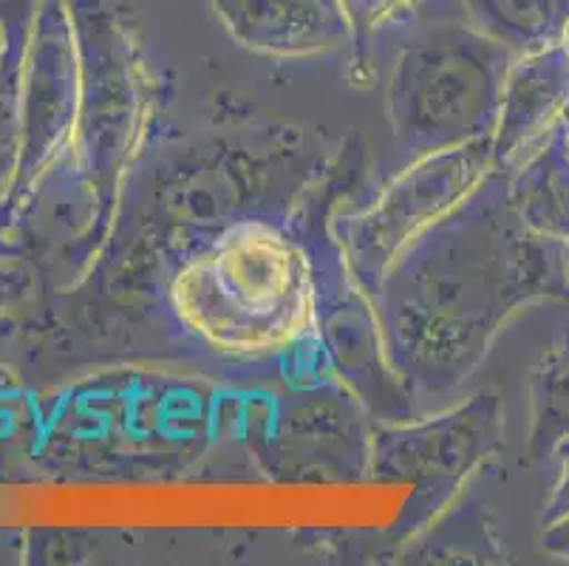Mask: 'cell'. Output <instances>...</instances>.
<instances>
[{"instance_id": "6da1fadb", "label": "cell", "mask_w": 569, "mask_h": 566, "mask_svg": "<svg viewBox=\"0 0 569 566\" xmlns=\"http://www.w3.org/2000/svg\"><path fill=\"white\" fill-rule=\"evenodd\" d=\"M536 298L569 300L567 244L521 221L507 173L493 168L388 267L369 306L391 374L417 397H445Z\"/></svg>"}, {"instance_id": "7a4b0ae2", "label": "cell", "mask_w": 569, "mask_h": 566, "mask_svg": "<svg viewBox=\"0 0 569 566\" xmlns=\"http://www.w3.org/2000/svg\"><path fill=\"white\" fill-rule=\"evenodd\" d=\"M360 57L386 71V119L402 162L493 142L501 88L516 54L470 23L462 0H442L377 38Z\"/></svg>"}, {"instance_id": "3957f363", "label": "cell", "mask_w": 569, "mask_h": 566, "mask_svg": "<svg viewBox=\"0 0 569 566\" xmlns=\"http://www.w3.org/2000/svg\"><path fill=\"white\" fill-rule=\"evenodd\" d=\"M176 318L230 357L287 351L318 324L315 267L301 244L261 221L221 230L170 280Z\"/></svg>"}, {"instance_id": "277c9868", "label": "cell", "mask_w": 569, "mask_h": 566, "mask_svg": "<svg viewBox=\"0 0 569 566\" xmlns=\"http://www.w3.org/2000/svg\"><path fill=\"white\" fill-rule=\"evenodd\" d=\"M493 168L490 139L422 156L402 165L369 205L340 221V256L366 300L380 289L388 267L462 205Z\"/></svg>"}, {"instance_id": "5b68a950", "label": "cell", "mask_w": 569, "mask_h": 566, "mask_svg": "<svg viewBox=\"0 0 569 566\" xmlns=\"http://www.w3.org/2000/svg\"><path fill=\"white\" fill-rule=\"evenodd\" d=\"M82 108L80 46L66 0H43L34 12L20 80L23 148L20 168L0 221L29 193V187L74 145Z\"/></svg>"}, {"instance_id": "8992f818", "label": "cell", "mask_w": 569, "mask_h": 566, "mask_svg": "<svg viewBox=\"0 0 569 566\" xmlns=\"http://www.w3.org/2000/svg\"><path fill=\"white\" fill-rule=\"evenodd\" d=\"M238 46L263 57H320L355 43L343 0H210Z\"/></svg>"}, {"instance_id": "52a82bcc", "label": "cell", "mask_w": 569, "mask_h": 566, "mask_svg": "<svg viewBox=\"0 0 569 566\" xmlns=\"http://www.w3.org/2000/svg\"><path fill=\"white\" fill-rule=\"evenodd\" d=\"M569 117V54L563 46L521 54L510 62L493 131V165L505 173Z\"/></svg>"}, {"instance_id": "ba28073f", "label": "cell", "mask_w": 569, "mask_h": 566, "mask_svg": "<svg viewBox=\"0 0 569 566\" xmlns=\"http://www.w3.org/2000/svg\"><path fill=\"white\" fill-rule=\"evenodd\" d=\"M510 201L538 236L569 247V119L507 173Z\"/></svg>"}, {"instance_id": "9c48e42d", "label": "cell", "mask_w": 569, "mask_h": 566, "mask_svg": "<svg viewBox=\"0 0 569 566\" xmlns=\"http://www.w3.org/2000/svg\"><path fill=\"white\" fill-rule=\"evenodd\" d=\"M462 7L476 29L516 57L561 46L569 29V0H462Z\"/></svg>"}, {"instance_id": "30bf717a", "label": "cell", "mask_w": 569, "mask_h": 566, "mask_svg": "<svg viewBox=\"0 0 569 566\" xmlns=\"http://www.w3.org/2000/svg\"><path fill=\"white\" fill-rule=\"evenodd\" d=\"M38 0H0V23L7 29V51L0 60V207L7 205L20 168L23 119H20V80L29 31Z\"/></svg>"}, {"instance_id": "8fae6325", "label": "cell", "mask_w": 569, "mask_h": 566, "mask_svg": "<svg viewBox=\"0 0 569 566\" xmlns=\"http://www.w3.org/2000/svg\"><path fill=\"white\" fill-rule=\"evenodd\" d=\"M569 439V324L550 346L532 380L530 445L538 459H550L558 443Z\"/></svg>"}, {"instance_id": "7c38bea8", "label": "cell", "mask_w": 569, "mask_h": 566, "mask_svg": "<svg viewBox=\"0 0 569 566\" xmlns=\"http://www.w3.org/2000/svg\"><path fill=\"white\" fill-rule=\"evenodd\" d=\"M437 3H442V0H343L351 31H355V43L351 46L360 54L377 38L411 23L413 18L426 14Z\"/></svg>"}, {"instance_id": "4fadbf2b", "label": "cell", "mask_w": 569, "mask_h": 566, "mask_svg": "<svg viewBox=\"0 0 569 566\" xmlns=\"http://www.w3.org/2000/svg\"><path fill=\"white\" fill-rule=\"evenodd\" d=\"M550 459L556 461V485H552L550 498H547L545 510H541V527L569 513V439L556 445Z\"/></svg>"}, {"instance_id": "5bb4252c", "label": "cell", "mask_w": 569, "mask_h": 566, "mask_svg": "<svg viewBox=\"0 0 569 566\" xmlns=\"http://www.w3.org/2000/svg\"><path fill=\"white\" fill-rule=\"evenodd\" d=\"M541 547H545V553L556 555V558L569 560V513L567 516L556 518V522L545 524Z\"/></svg>"}, {"instance_id": "9a60e30c", "label": "cell", "mask_w": 569, "mask_h": 566, "mask_svg": "<svg viewBox=\"0 0 569 566\" xmlns=\"http://www.w3.org/2000/svg\"><path fill=\"white\" fill-rule=\"evenodd\" d=\"M12 252H14L12 238H9L7 225H3V221H0V261H3V258H7V256H12Z\"/></svg>"}, {"instance_id": "2e32d148", "label": "cell", "mask_w": 569, "mask_h": 566, "mask_svg": "<svg viewBox=\"0 0 569 566\" xmlns=\"http://www.w3.org/2000/svg\"><path fill=\"white\" fill-rule=\"evenodd\" d=\"M3 51H7V29L0 23V60H3Z\"/></svg>"}, {"instance_id": "e0dca14e", "label": "cell", "mask_w": 569, "mask_h": 566, "mask_svg": "<svg viewBox=\"0 0 569 566\" xmlns=\"http://www.w3.org/2000/svg\"><path fill=\"white\" fill-rule=\"evenodd\" d=\"M561 46H563V49H567V54H569V29H567V34H563V40H561Z\"/></svg>"}, {"instance_id": "ac0fdd59", "label": "cell", "mask_w": 569, "mask_h": 566, "mask_svg": "<svg viewBox=\"0 0 569 566\" xmlns=\"http://www.w3.org/2000/svg\"><path fill=\"white\" fill-rule=\"evenodd\" d=\"M567 264H569V247H567Z\"/></svg>"}, {"instance_id": "d6986e66", "label": "cell", "mask_w": 569, "mask_h": 566, "mask_svg": "<svg viewBox=\"0 0 569 566\" xmlns=\"http://www.w3.org/2000/svg\"><path fill=\"white\" fill-rule=\"evenodd\" d=\"M567 119H569V117H567Z\"/></svg>"}]
</instances>
